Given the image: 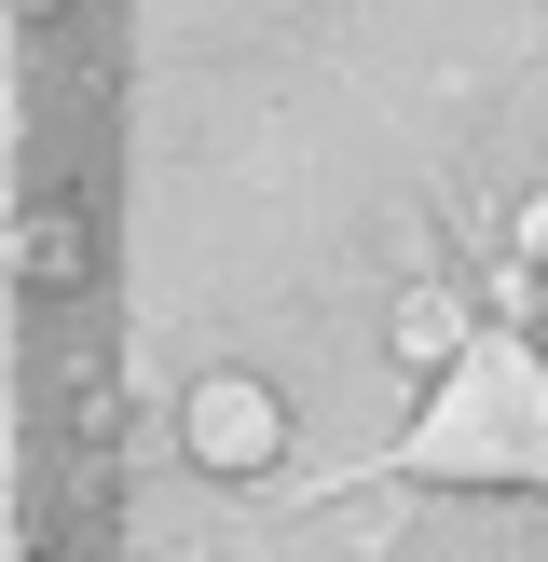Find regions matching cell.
Segmentation results:
<instances>
[{
    "mask_svg": "<svg viewBox=\"0 0 548 562\" xmlns=\"http://www.w3.org/2000/svg\"><path fill=\"white\" fill-rule=\"evenodd\" d=\"M425 426H411V467L425 481H535V439H548V384H535V344L521 329H466L453 371H425Z\"/></svg>",
    "mask_w": 548,
    "mask_h": 562,
    "instance_id": "cell-1",
    "label": "cell"
},
{
    "mask_svg": "<svg viewBox=\"0 0 548 562\" xmlns=\"http://www.w3.org/2000/svg\"><path fill=\"white\" fill-rule=\"evenodd\" d=\"M179 453L206 467V481H261V467L288 453V398H274L261 371H206L179 398Z\"/></svg>",
    "mask_w": 548,
    "mask_h": 562,
    "instance_id": "cell-2",
    "label": "cell"
},
{
    "mask_svg": "<svg viewBox=\"0 0 548 562\" xmlns=\"http://www.w3.org/2000/svg\"><path fill=\"white\" fill-rule=\"evenodd\" d=\"M466 329H480V302H466V289H438V274H398V289H384V357H398L411 384H425V371H453V357H466Z\"/></svg>",
    "mask_w": 548,
    "mask_h": 562,
    "instance_id": "cell-3",
    "label": "cell"
},
{
    "mask_svg": "<svg viewBox=\"0 0 548 562\" xmlns=\"http://www.w3.org/2000/svg\"><path fill=\"white\" fill-rule=\"evenodd\" d=\"M0 14H69V0H0Z\"/></svg>",
    "mask_w": 548,
    "mask_h": 562,
    "instance_id": "cell-4",
    "label": "cell"
}]
</instances>
